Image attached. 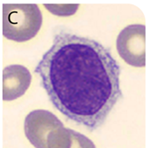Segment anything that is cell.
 Returning a JSON list of instances; mask_svg holds the SVG:
<instances>
[{
  "mask_svg": "<svg viewBox=\"0 0 149 148\" xmlns=\"http://www.w3.org/2000/svg\"><path fill=\"white\" fill-rule=\"evenodd\" d=\"M35 72L50 102L90 131L101 127L122 97L121 68L97 41L61 31Z\"/></svg>",
  "mask_w": 149,
  "mask_h": 148,
  "instance_id": "6da1fadb",
  "label": "cell"
},
{
  "mask_svg": "<svg viewBox=\"0 0 149 148\" xmlns=\"http://www.w3.org/2000/svg\"><path fill=\"white\" fill-rule=\"evenodd\" d=\"M24 133L36 148H78L73 130L65 127L52 112L36 109L24 121Z\"/></svg>",
  "mask_w": 149,
  "mask_h": 148,
  "instance_id": "7a4b0ae2",
  "label": "cell"
},
{
  "mask_svg": "<svg viewBox=\"0 0 149 148\" xmlns=\"http://www.w3.org/2000/svg\"><path fill=\"white\" fill-rule=\"evenodd\" d=\"M42 14L35 3H4L3 5V35L17 42H28L38 34Z\"/></svg>",
  "mask_w": 149,
  "mask_h": 148,
  "instance_id": "3957f363",
  "label": "cell"
},
{
  "mask_svg": "<svg viewBox=\"0 0 149 148\" xmlns=\"http://www.w3.org/2000/svg\"><path fill=\"white\" fill-rule=\"evenodd\" d=\"M116 49L120 57L131 66L146 65V27L131 24L124 28L116 38Z\"/></svg>",
  "mask_w": 149,
  "mask_h": 148,
  "instance_id": "277c9868",
  "label": "cell"
},
{
  "mask_svg": "<svg viewBox=\"0 0 149 148\" xmlns=\"http://www.w3.org/2000/svg\"><path fill=\"white\" fill-rule=\"evenodd\" d=\"M32 80L29 70L22 65H10L3 71V100L14 101L29 90Z\"/></svg>",
  "mask_w": 149,
  "mask_h": 148,
  "instance_id": "5b68a950",
  "label": "cell"
},
{
  "mask_svg": "<svg viewBox=\"0 0 149 148\" xmlns=\"http://www.w3.org/2000/svg\"><path fill=\"white\" fill-rule=\"evenodd\" d=\"M45 8L57 17H71L74 15L79 4H44Z\"/></svg>",
  "mask_w": 149,
  "mask_h": 148,
  "instance_id": "8992f818",
  "label": "cell"
}]
</instances>
